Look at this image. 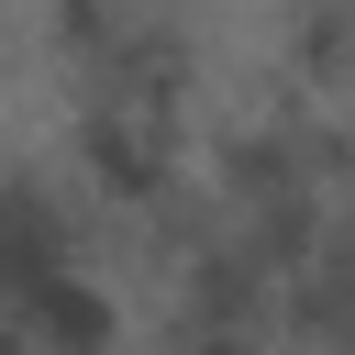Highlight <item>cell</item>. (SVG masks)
Segmentation results:
<instances>
[{"instance_id": "1", "label": "cell", "mask_w": 355, "mask_h": 355, "mask_svg": "<svg viewBox=\"0 0 355 355\" xmlns=\"http://www.w3.org/2000/svg\"><path fill=\"white\" fill-rule=\"evenodd\" d=\"M89 222H122V233H166L189 211V111L178 100H144V89H78L67 111V166Z\"/></svg>"}, {"instance_id": "2", "label": "cell", "mask_w": 355, "mask_h": 355, "mask_svg": "<svg viewBox=\"0 0 355 355\" xmlns=\"http://www.w3.org/2000/svg\"><path fill=\"white\" fill-rule=\"evenodd\" d=\"M0 322H11L22 355H133V311H122V288H111V266L89 244L55 255V266H33V277H11Z\"/></svg>"}, {"instance_id": "3", "label": "cell", "mask_w": 355, "mask_h": 355, "mask_svg": "<svg viewBox=\"0 0 355 355\" xmlns=\"http://www.w3.org/2000/svg\"><path fill=\"white\" fill-rule=\"evenodd\" d=\"M44 33L67 55V78H122L189 22H178V0H44Z\"/></svg>"}]
</instances>
